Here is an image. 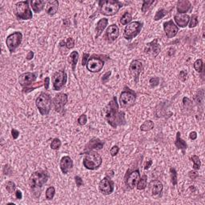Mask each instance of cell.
<instances>
[{"label": "cell", "mask_w": 205, "mask_h": 205, "mask_svg": "<svg viewBox=\"0 0 205 205\" xmlns=\"http://www.w3.org/2000/svg\"><path fill=\"white\" fill-rule=\"evenodd\" d=\"M103 115L106 121L112 128H116L118 126L126 124L125 113L119 110V104L115 96H114L112 99L103 108Z\"/></svg>", "instance_id": "1"}, {"label": "cell", "mask_w": 205, "mask_h": 205, "mask_svg": "<svg viewBox=\"0 0 205 205\" xmlns=\"http://www.w3.org/2000/svg\"><path fill=\"white\" fill-rule=\"evenodd\" d=\"M122 6L123 3L116 0H105L99 2V11L102 15L106 16H113L117 14Z\"/></svg>", "instance_id": "2"}, {"label": "cell", "mask_w": 205, "mask_h": 205, "mask_svg": "<svg viewBox=\"0 0 205 205\" xmlns=\"http://www.w3.org/2000/svg\"><path fill=\"white\" fill-rule=\"evenodd\" d=\"M51 103L52 100L51 96L45 92H41L35 100L37 108L42 115H47L49 114L51 109Z\"/></svg>", "instance_id": "3"}, {"label": "cell", "mask_w": 205, "mask_h": 205, "mask_svg": "<svg viewBox=\"0 0 205 205\" xmlns=\"http://www.w3.org/2000/svg\"><path fill=\"white\" fill-rule=\"evenodd\" d=\"M102 157L95 152H89L86 153L83 161V166L88 170H96L102 164Z\"/></svg>", "instance_id": "4"}, {"label": "cell", "mask_w": 205, "mask_h": 205, "mask_svg": "<svg viewBox=\"0 0 205 205\" xmlns=\"http://www.w3.org/2000/svg\"><path fill=\"white\" fill-rule=\"evenodd\" d=\"M48 178H49V175L46 171L39 170V171H34L30 177V180H29L31 188L33 190L41 188L47 183Z\"/></svg>", "instance_id": "5"}, {"label": "cell", "mask_w": 205, "mask_h": 205, "mask_svg": "<svg viewBox=\"0 0 205 205\" xmlns=\"http://www.w3.org/2000/svg\"><path fill=\"white\" fill-rule=\"evenodd\" d=\"M15 16L20 20H29L33 18V14L28 1H21L15 4Z\"/></svg>", "instance_id": "6"}, {"label": "cell", "mask_w": 205, "mask_h": 205, "mask_svg": "<svg viewBox=\"0 0 205 205\" xmlns=\"http://www.w3.org/2000/svg\"><path fill=\"white\" fill-rule=\"evenodd\" d=\"M136 95L132 90L127 89L122 92L120 97V105L122 108L127 109L132 107L135 103Z\"/></svg>", "instance_id": "7"}, {"label": "cell", "mask_w": 205, "mask_h": 205, "mask_svg": "<svg viewBox=\"0 0 205 205\" xmlns=\"http://www.w3.org/2000/svg\"><path fill=\"white\" fill-rule=\"evenodd\" d=\"M142 28H143V23H142L138 21L131 22L129 24H128L125 29H124V38L127 40L132 39L140 33Z\"/></svg>", "instance_id": "8"}, {"label": "cell", "mask_w": 205, "mask_h": 205, "mask_svg": "<svg viewBox=\"0 0 205 205\" xmlns=\"http://www.w3.org/2000/svg\"><path fill=\"white\" fill-rule=\"evenodd\" d=\"M23 40V34L19 31H15L9 34L6 39V47L8 48L10 53H14L18 47L20 46Z\"/></svg>", "instance_id": "9"}, {"label": "cell", "mask_w": 205, "mask_h": 205, "mask_svg": "<svg viewBox=\"0 0 205 205\" xmlns=\"http://www.w3.org/2000/svg\"><path fill=\"white\" fill-rule=\"evenodd\" d=\"M99 57H100L99 56H95V55L89 57L88 63L86 64L87 69L89 71L92 73H96L102 70L104 66V60H103V59Z\"/></svg>", "instance_id": "10"}, {"label": "cell", "mask_w": 205, "mask_h": 205, "mask_svg": "<svg viewBox=\"0 0 205 205\" xmlns=\"http://www.w3.org/2000/svg\"><path fill=\"white\" fill-rule=\"evenodd\" d=\"M67 81V75L63 70H58L52 76L53 89L55 91H60L63 88Z\"/></svg>", "instance_id": "11"}, {"label": "cell", "mask_w": 205, "mask_h": 205, "mask_svg": "<svg viewBox=\"0 0 205 205\" xmlns=\"http://www.w3.org/2000/svg\"><path fill=\"white\" fill-rule=\"evenodd\" d=\"M139 179H140V173L138 169L134 171L129 170L125 176V184L130 189H133L137 185Z\"/></svg>", "instance_id": "12"}, {"label": "cell", "mask_w": 205, "mask_h": 205, "mask_svg": "<svg viewBox=\"0 0 205 205\" xmlns=\"http://www.w3.org/2000/svg\"><path fill=\"white\" fill-rule=\"evenodd\" d=\"M161 47L158 43V38H155L152 42L147 43L144 47V53L151 58H156L160 54Z\"/></svg>", "instance_id": "13"}, {"label": "cell", "mask_w": 205, "mask_h": 205, "mask_svg": "<svg viewBox=\"0 0 205 205\" xmlns=\"http://www.w3.org/2000/svg\"><path fill=\"white\" fill-rule=\"evenodd\" d=\"M115 184L110 178L104 177L99 184V189L103 195H110L114 192Z\"/></svg>", "instance_id": "14"}, {"label": "cell", "mask_w": 205, "mask_h": 205, "mask_svg": "<svg viewBox=\"0 0 205 205\" xmlns=\"http://www.w3.org/2000/svg\"><path fill=\"white\" fill-rule=\"evenodd\" d=\"M67 99H68L67 95L65 94V93H59V94L56 95L55 96V98L53 99V100H52L56 111L61 112L63 109L64 106L67 103Z\"/></svg>", "instance_id": "15"}, {"label": "cell", "mask_w": 205, "mask_h": 205, "mask_svg": "<svg viewBox=\"0 0 205 205\" xmlns=\"http://www.w3.org/2000/svg\"><path fill=\"white\" fill-rule=\"evenodd\" d=\"M164 30L166 36L168 38H174L177 34L179 27L173 22V20H169L164 23Z\"/></svg>", "instance_id": "16"}, {"label": "cell", "mask_w": 205, "mask_h": 205, "mask_svg": "<svg viewBox=\"0 0 205 205\" xmlns=\"http://www.w3.org/2000/svg\"><path fill=\"white\" fill-rule=\"evenodd\" d=\"M142 69H143V64L139 60H134L131 63L130 67H129V71H130L131 75L133 77V79H134L135 83H138L139 75H140Z\"/></svg>", "instance_id": "17"}, {"label": "cell", "mask_w": 205, "mask_h": 205, "mask_svg": "<svg viewBox=\"0 0 205 205\" xmlns=\"http://www.w3.org/2000/svg\"><path fill=\"white\" fill-rule=\"evenodd\" d=\"M35 80H36V75L31 72L24 73L19 77V84L23 88L31 85L32 83L35 82Z\"/></svg>", "instance_id": "18"}, {"label": "cell", "mask_w": 205, "mask_h": 205, "mask_svg": "<svg viewBox=\"0 0 205 205\" xmlns=\"http://www.w3.org/2000/svg\"><path fill=\"white\" fill-rule=\"evenodd\" d=\"M120 35V31L116 24H111L109 26L104 34V38L108 42H113Z\"/></svg>", "instance_id": "19"}, {"label": "cell", "mask_w": 205, "mask_h": 205, "mask_svg": "<svg viewBox=\"0 0 205 205\" xmlns=\"http://www.w3.org/2000/svg\"><path fill=\"white\" fill-rule=\"evenodd\" d=\"M103 142L98 138H92L85 146L84 153H88L89 152H92L93 150H101L103 147Z\"/></svg>", "instance_id": "20"}, {"label": "cell", "mask_w": 205, "mask_h": 205, "mask_svg": "<svg viewBox=\"0 0 205 205\" xmlns=\"http://www.w3.org/2000/svg\"><path fill=\"white\" fill-rule=\"evenodd\" d=\"M59 167L63 174H67L68 171L73 167V160L70 156H63L60 160Z\"/></svg>", "instance_id": "21"}, {"label": "cell", "mask_w": 205, "mask_h": 205, "mask_svg": "<svg viewBox=\"0 0 205 205\" xmlns=\"http://www.w3.org/2000/svg\"><path fill=\"white\" fill-rule=\"evenodd\" d=\"M149 189L151 192V194L153 196H156L161 194L164 189V185L160 180H152L150 182L149 184Z\"/></svg>", "instance_id": "22"}, {"label": "cell", "mask_w": 205, "mask_h": 205, "mask_svg": "<svg viewBox=\"0 0 205 205\" xmlns=\"http://www.w3.org/2000/svg\"><path fill=\"white\" fill-rule=\"evenodd\" d=\"M174 20L179 27H185L190 21V16L186 14H176L174 16Z\"/></svg>", "instance_id": "23"}, {"label": "cell", "mask_w": 205, "mask_h": 205, "mask_svg": "<svg viewBox=\"0 0 205 205\" xmlns=\"http://www.w3.org/2000/svg\"><path fill=\"white\" fill-rule=\"evenodd\" d=\"M177 11L179 14H186L192 8V4L188 0H179L177 2Z\"/></svg>", "instance_id": "24"}, {"label": "cell", "mask_w": 205, "mask_h": 205, "mask_svg": "<svg viewBox=\"0 0 205 205\" xmlns=\"http://www.w3.org/2000/svg\"><path fill=\"white\" fill-rule=\"evenodd\" d=\"M59 10V2L57 0H50L46 5V12L47 15H54Z\"/></svg>", "instance_id": "25"}, {"label": "cell", "mask_w": 205, "mask_h": 205, "mask_svg": "<svg viewBox=\"0 0 205 205\" xmlns=\"http://www.w3.org/2000/svg\"><path fill=\"white\" fill-rule=\"evenodd\" d=\"M107 24H108V19L106 18H103V19H99L96 24L95 28V38H98L102 34L103 31H104V29L107 27Z\"/></svg>", "instance_id": "26"}, {"label": "cell", "mask_w": 205, "mask_h": 205, "mask_svg": "<svg viewBox=\"0 0 205 205\" xmlns=\"http://www.w3.org/2000/svg\"><path fill=\"white\" fill-rule=\"evenodd\" d=\"M30 3L33 11L38 14V13H40L44 9V6L47 2L44 0H31Z\"/></svg>", "instance_id": "27"}, {"label": "cell", "mask_w": 205, "mask_h": 205, "mask_svg": "<svg viewBox=\"0 0 205 205\" xmlns=\"http://www.w3.org/2000/svg\"><path fill=\"white\" fill-rule=\"evenodd\" d=\"M175 145V147H177L178 149L182 150L184 153V151L188 148V144H187V143H186L184 139H181V134H180L179 131H178V132L176 133Z\"/></svg>", "instance_id": "28"}, {"label": "cell", "mask_w": 205, "mask_h": 205, "mask_svg": "<svg viewBox=\"0 0 205 205\" xmlns=\"http://www.w3.org/2000/svg\"><path fill=\"white\" fill-rule=\"evenodd\" d=\"M78 60H79V53L77 52L76 51H72L70 53V56H69V62L70 63L71 66H72V70H75V67L77 65V63H78Z\"/></svg>", "instance_id": "29"}, {"label": "cell", "mask_w": 205, "mask_h": 205, "mask_svg": "<svg viewBox=\"0 0 205 205\" xmlns=\"http://www.w3.org/2000/svg\"><path fill=\"white\" fill-rule=\"evenodd\" d=\"M147 176L146 175H143L142 177H140L139 182L137 183L136 188L138 190H144L147 188Z\"/></svg>", "instance_id": "30"}, {"label": "cell", "mask_w": 205, "mask_h": 205, "mask_svg": "<svg viewBox=\"0 0 205 205\" xmlns=\"http://www.w3.org/2000/svg\"><path fill=\"white\" fill-rule=\"evenodd\" d=\"M154 128V123L152 120H147L140 126V130L143 131H148Z\"/></svg>", "instance_id": "31"}, {"label": "cell", "mask_w": 205, "mask_h": 205, "mask_svg": "<svg viewBox=\"0 0 205 205\" xmlns=\"http://www.w3.org/2000/svg\"><path fill=\"white\" fill-rule=\"evenodd\" d=\"M131 19H132V17L130 13L125 12L120 19V23L122 25H128L131 22Z\"/></svg>", "instance_id": "32"}, {"label": "cell", "mask_w": 205, "mask_h": 205, "mask_svg": "<svg viewBox=\"0 0 205 205\" xmlns=\"http://www.w3.org/2000/svg\"><path fill=\"white\" fill-rule=\"evenodd\" d=\"M43 85V84L42 81L38 82V83H32L31 85L28 86V87H26V88H23V92L24 93H27V92H31V91H34V90L36 89V88H40V87H42Z\"/></svg>", "instance_id": "33"}, {"label": "cell", "mask_w": 205, "mask_h": 205, "mask_svg": "<svg viewBox=\"0 0 205 205\" xmlns=\"http://www.w3.org/2000/svg\"><path fill=\"white\" fill-rule=\"evenodd\" d=\"M167 15V11H166V10L164 8L160 9V10H158V11H156V15L154 16V20H155V21H158L160 19H163L164 16H166Z\"/></svg>", "instance_id": "34"}, {"label": "cell", "mask_w": 205, "mask_h": 205, "mask_svg": "<svg viewBox=\"0 0 205 205\" xmlns=\"http://www.w3.org/2000/svg\"><path fill=\"white\" fill-rule=\"evenodd\" d=\"M191 160H192V161L193 162V168H194L195 170H199V169L200 168L201 162L198 156H196V155H193V156H191Z\"/></svg>", "instance_id": "35"}, {"label": "cell", "mask_w": 205, "mask_h": 205, "mask_svg": "<svg viewBox=\"0 0 205 205\" xmlns=\"http://www.w3.org/2000/svg\"><path fill=\"white\" fill-rule=\"evenodd\" d=\"M170 173H171V184L174 186H175L178 183V175L177 172H176V170L174 167H171L170 168Z\"/></svg>", "instance_id": "36"}, {"label": "cell", "mask_w": 205, "mask_h": 205, "mask_svg": "<svg viewBox=\"0 0 205 205\" xmlns=\"http://www.w3.org/2000/svg\"><path fill=\"white\" fill-rule=\"evenodd\" d=\"M56 194V189L54 187H49L46 191V199L48 200H51L55 196Z\"/></svg>", "instance_id": "37"}, {"label": "cell", "mask_w": 205, "mask_h": 205, "mask_svg": "<svg viewBox=\"0 0 205 205\" xmlns=\"http://www.w3.org/2000/svg\"><path fill=\"white\" fill-rule=\"evenodd\" d=\"M155 1L152 0V1H148V0H144L143 2V5H142V7H141V11L143 13L147 12V10L150 8V6L153 4Z\"/></svg>", "instance_id": "38"}, {"label": "cell", "mask_w": 205, "mask_h": 205, "mask_svg": "<svg viewBox=\"0 0 205 205\" xmlns=\"http://www.w3.org/2000/svg\"><path fill=\"white\" fill-rule=\"evenodd\" d=\"M61 141H60L59 139H58V138H56V139H54L52 140L51 143V148L53 150H58L59 149L60 147H61Z\"/></svg>", "instance_id": "39"}, {"label": "cell", "mask_w": 205, "mask_h": 205, "mask_svg": "<svg viewBox=\"0 0 205 205\" xmlns=\"http://www.w3.org/2000/svg\"><path fill=\"white\" fill-rule=\"evenodd\" d=\"M6 189L9 193H13L16 189V185L14 182L7 181L6 183Z\"/></svg>", "instance_id": "40"}, {"label": "cell", "mask_w": 205, "mask_h": 205, "mask_svg": "<svg viewBox=\"0 0 205 205\" xmlns=\"http://www.w3.org/2000/svg\"><path fill=\"white\" fill-rule=\"evenodd\" d=\"M203 63L202 59H197L196 62L194 63V68L195 70H196L197 72H201L203 70Z\"/></svg>", "instance_id": "41"}, {"label": "cell", "mask_w": 205, "mask_h": 205, "mask_svg": "<svg viewBox=\"0 0 205 205\" xmlns=\"http://www.w3.org/2000/svg\"><path fill=\"white\" fill-rule=\"evenodd\" d=\"M199 23L198 18H197L196 15H193L192 16V18L190 19V21H189V27L193 28L195 27H196Z\"/></svg>", "instance_id": "42"}, {"label": "cell", "mask_w": 205, "mask_h": 205, "mask_svg": "<svg viewBox=\"0 0 205 205\" xmlns=\"http://www.w3.org/2000/svg\"><path fill=\"white\" fill-rule=\"evenodd\" d=\"M87 122H88V117H87V115H86L85 114L80 115L79 119H78V124H79V125H81V126L85 125V124H87Z\"/></svg>", "instance_id": "43"}, {"label": "cell", "mask_w": 205, "mask_h": 205, "mask_svg": "<svg viewBox=\"0 0 205 205\" xmlns=\"http://www.w3.org/2000/svg\"><path fill=\"white\" fill-rule=\"evenodd\" d=\"M66 47L68 49H71L75 47V40L72 38H68L66 42Z\"/></svg>", "instance_id": "44"}, {"label": "cell", "mask_w": 205, "mask_h": 205, "mask_svg": "<svg viewBox=\"0 0 205 205\" xmlns=\"http://www.w3.org/2000/svg\"><path fill=\"white\" fill-rule=\"evenodd\" d=\"M149 83L152 88H153V87H156V86H157L159 83H160V78H159V77H153V78H152V79H150Z\"/></svg>", "instance_id": "45"}, {"label": "cell", "mask_w": 205, "mask_h": 205, "mask_svg": "<svg viewBox=\"0 0 205 205\" xmlns=\"http://www.w3.org/2000/svg\"><path fill=\"white\" fill-rule=\"evenodd\" d=\"M119 151H120V147H118V146H113L110 150V154H111V156L114 157V156H115L119 153Z\"/></svg>", "instance_id": "46"}, {"label": "cell", "mask_w": 205, "mask_h": 205, "mask_svg": "<svg viewBox=\"0 0 205 205\" xmlns=\"http://www.w3.org/2000/svg\"><path fill=\"white\" fill-rule=\"evenodd\" d=\"M111 75V70H109V71H107V72L105 73L104 75H103L102 83H107V82L109 80V78H110Z\"/></svg>", "instance_id": "47"}, {"label": "cell", "mask_w": 205, "mask_h": 205, "mask_svg": "<svg viewBox=\"0 0 205 205\" xmlns=\"http://www.w3.org/2000/svg\"><path fill=\"white\" fill-rule=\"evenodd\" d=\"M187 76H188V74L184 70H181L179 74V79L181 80V81L184 82L187 79Z\"/></svg>", "instance_id": "48"}, {"label": "cell", "mask_w": 205, "mask_h": 205, "mask_svg": "<svg viewBox=\"0 0 205 205\" xmlns=\"http://www.w3.org/2000/svg\"><path fill=\"white\" fill-rule=\"evenodd\" d=\"M75 184H76L77 187H81L82 185L83 184V181L82 178L79 175H76L75 177Z\"/></svg>", "instance_id": "49"}, {"label": "cell", "mask_w": 205, "mask_h": 205, "mask_svg": "<svg viewBox=\"0 0 205 205\" xmlns=\"http://www.w3.org/2000/svg\"><path fill=\"white\" fill-rule=\"evenodd\" d=\"M90 57V55L88 53H84L83 55V59H82V65L83 66H85L87 63H88V60Z\"/></svg>", "instance_id": "50"}, {"label": "cell", "mask_w": 205, "mask_h": 205, "mask_svg": "<svg viewBox=\"0 0 205 205\" xmlns=\"http://www.w3.org/2000/svg\"><path fill=\"white\" fill-rule=\"evenodd\" d=\"M188 176L192 179H196L199 176V174L196 171H190L188 172Z\"/></svg>", "instance_id": "51"}, {"label": "cell", "mask_w": 205, "mask_h": 205, "mask_svg": "<svg viewBox=\"0 0 205 205\" xmlns=\"http://www.w3.org/2000/svg\"><path fill=\"white\" fill-rule=\"evenodd\" d=\"M11 135H12L13 139H16L19 138V131L15 128H13L12 130H11Z\"/></svg>", "instance_id": "52"}, {"label": "cell", "mask_w": 205, "mask_h": 205, "mask_svg": "<svg viewBox=\"0 0 205 205\" xmlns=\"http://www.w3.org/2000/svg\"><path fill=\"white\" fill-rule=\"evenodd\" d=\"M43 85H44L45 87V89L46 90H48V88H49V86H50V77H46L44 79V81H43Z\"/></svg>", "instance_id": "53"}, {"label": "cell", "mask_w": 205, "mask_h": 205, "mask_svg": "<svg viewBox=\"0 0 205 205\" xmlns=\"http://www.w3.org/2000/svg\"><path fill=\"white\" fill-rule=\"evenodd\" d=\"M183 103H184V107H188V106H191L192 105V102H191L190 99L188 98H186V97H184L183 99Z\"/></svg>", "instance_id": "54"}, {"label": "cell", "mask_w": 205, "mask_h": 205, "mask_svg": "<svg viewBox=\"0 0 205 205\" xmlns=\"http://www.w3.org/2000/svg\"><path fill=\"white\" fill-rule=\"evenodd\" d=\"M9 170H11V167L9 166L8 164L5 165L4 168H3V174H4V175H9V174L11 173V171H9Z\"/></svg>", "instance_id": "55"}, {"label": "cell", "mask_w": 205, "mask_h": 205, "mask_svg": "<svg viewBox=\"0 0 205 205\" xmlns=\"http://www.w3.org/2000/svg\"><path fill=\"white\" fill-rule=\"evenodd\" d=\"M114 175H115V173H114L113 170H109V171H106V177L111 179L114 176Z\"/></svg>", "instance_id": "56"}, {"label": "cell", "mask_w": 205, "mask_h": 205, "mask_svg": "<svg viewBox=\"0 0 205 205\" xmlns=\"http://www.w3.org/2000/svg\"><path fill=\"white\" fill-rule=\"evenodd\" d=\"M15 197L17 200H22L23 198V194H22V192L20 190H16L15 191Z\"/></svg>", "instance_id": "57"}, {"label": "cell", "mask_w": 205, "mask_h": 205, "mask_svg": "<svg viewBox=\"0 0 205 205\" xmlns=\"http://www.w3.org/2000/svg\"><path fill=\"white\" fill-rule=\"evenodd\" d=\"M34 52H33V51H29V52H28L27 53V56H26V59H27V60H31L32 59H33V58H34Z\"/></svg>", "instance_id": "58"}, {"label": "cell", "mask_w": 205, "mask_h": 205, "mask_svg": "<svg viewBox=\"0 0 205 205\" xmlns=\"http://www.w3.org/2000/svg\"><path fill=\"white\" fill-rule=\"evenodd\" d=\"M189 138L192 140H195V139H196L197 138V133L196 131H192L189 135Z\"/></svg>", "instance_id": "59"}, {"label": "cell", "mask_w": 205, "mask_h": 205, "mask_svg": "<svg viewBox=\"0 0 205 205\" xmlns=\"http://www.w3.org/2000/svg\"><path fill=\"white\" fill-rule=\"evenodd\" d=\"M152 160H148V161H147L145 165H144V169H145V170H147V169L149 168L150 167L152 166Z\"/></svg>", "instance_id": "60"}, {"label": "cell", "mask_w": 205, "mask_h": 205, "mask_svg": "<svg viewBox=\"0 0 205 205\" xmlns=\"http://www.w3.org/2000/svg\"><path fill=\"white\" fill-rule=\"evenodd\" d=\"M59 45H60V47H63V46H66V42H65L64 40H61V41H60Z\"/></svg>", "instance_id": "61"}, {"label": "cell", "mask_w": 205, "mask_h": 205, "mask_svg": "<svg viewBox=\"0 0 205 205\" xmlns=\"http://www.w3.org/2000/svg\"><path fill=\"white\" fill-rule=\"evenodd\" d=\"M63 24L64 25H66L67 27L69 25V20L67 19H63Z\"/></svg>", "instance_id": "62"}]
</instances>
